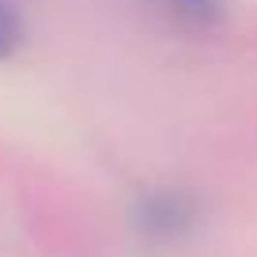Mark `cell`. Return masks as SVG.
Listing matches in <instances>:
<instances>
[{
    "mask_svg": "<svg viewBox=\"0 0 257 257\" xmlns=\"http://www.w3.org/2000/svg\"><path fill=\"white\" fill-rule=\"evenodd\" d=\"M133 223H137L140 238L152 246H182L204 223V208L189 189H174V185H159L148 189L133 208Z\"/></svg>",
    "mask_w": 257,
    "mask_h": 257,
    "instance_id": "obj_1",
    "label": "cell"
},
{
    "mask_svg": "<svg viewBox=\"0 0 257 257\" xmlns=\"http://www.w3.org/2000/svg\"><path fill=\"white\" fill-rule=\"evenodd\" d=\"M178 34H212L227 19V0H144Z\"/></svg>",
    "mask_w": 257,
    "mask_h": 257,
    "instance_id": "obj_2",
    "label": "cell"
},
{
    "mask_svg": "<svg viewBox=\"0 0 257 257\" xmlns=\"http://www.w3.org/2000/svg\"><path fill=\"white\" fill-rule=\"evenodd\" d=\"M23 42H27V23L19 16V8L12 0H0V61L16 57Z\"/></svg>",
    "mask_w": 257,
    "mask_h": 257,
    "instance_id": "obj_3",
    "label": "cell"
}]
</instances>
